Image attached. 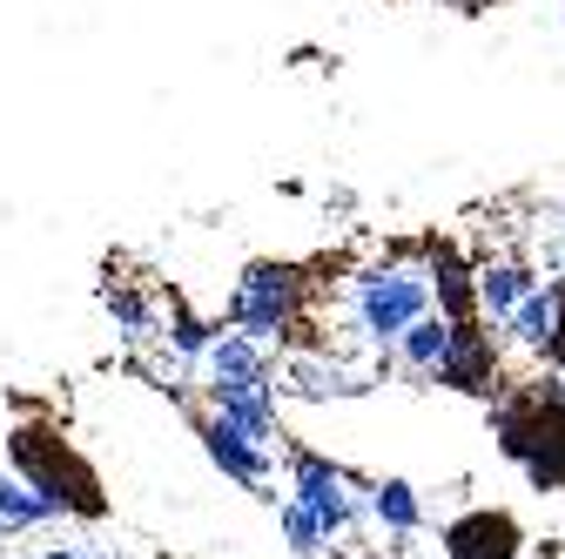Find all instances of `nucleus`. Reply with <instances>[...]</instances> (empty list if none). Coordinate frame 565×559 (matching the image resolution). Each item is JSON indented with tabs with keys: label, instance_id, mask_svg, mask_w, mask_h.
<instances>
[{
	"label": "nucleus",
	"instance_id": "obj_1",
	"mask_svg": "<svg viewBox=\"0 0 565 559\" xmlns=\"http://www.w3.org/2000/svg\"><path fill=\"white\" fill-rule=\"evenodd\" d=\"M491 439L539 493H565V371L545 365L539 378L491 398Z\"/></svg>",
	"mask_w": 565,
	"mask_h": 559
},
{
	"label": "nucleus",
	"instance_id": "obj_2",
	"mask_svg": "<svg viewBox=\"0 0 565 559\" xmlns=\"http://www.w3.org/2000/svg\"><path fill=\"white\" fill-rule=\"evenodd\" d=\"M8 465L34 485V493H41L61 519H102V513H108V493H102L95 465L67 445L54 425H41V418H28V425L8 432Z\"/></svg>",
	"mask_w": 565,
	"mask_h": 559
},
{
	"label": "nucleus",
	"instance_id": "obj_3",
	"mask_svg": "<svg viewBox=\"0 0 565 559\" xmlns=\"http://www.w3.org/2000/svg\"><path fill=\"white\" fill-rule=\"evenodd\" d=\"M438 304L431 291V263H371L350 276V324H358V337H371L377 351H397V337Z\"/></svg>",
	"mask_w": 565,
	"mask_h": 559
},
{
	"label": "nucleus",
	"instance_id": "obj_4",
	"mask_svg": "<svg viewBox=\"0 0 565 559\" xmlns=\"http://www.w3.org/2000/svg\"><path fill=\"white\" fill-rule=\"evenodd\" d=\"M223 317L236 330H249V337H263V344H276V351H282V344H297V330L310 317V276L297 263H249L236 276Z\"/></svg>",
	"mask_w": 565,
	"mask_h": 559
},
{
	"label": "nucleus",
	"instance_id": "obj_5",
	"mask_svg": "<svg viewBox=\"0 0 565 559\" xmlns=\"http://www.w3.org/2000/svg\"><path fill=\"white\" fill-rule=\"evenodd\" d=\"M364 493H371V485H358V478H350L343 465H330L323 452H290V499H303V506L323 519V532H330V552H350L358 526L371 519Z\"/></svg>",
	"mask_w": 565,
	"mask_h": 559
},
{
	"label": "nucleus",
	"instance_id": "obj_6",
	"mask_svg": "<svg viewBox=\"0 0 565 559\" xmlns=\"http://www.w3.org/2000/svg\"><path fill=\"white\" fill-rule=\"evenodd\" d=\"M202 452L216 458L236 485H249L256 499H276L269 493V485H276V445L249 439L243 425H230V418H216V411H202Z\"/></svg>",
	"mask_w": 565,
	"mask_h": 559
},
{
	"label": "nucleus",
	"instance_id": "obj_7",
	"mask_svg": "<svg viewBox=\"0 0 565 559\" xmlns=\"http://www.w3.org/2000/svg\"><path fill=\"white\" fill-rule=\"evenodd\" d=\"M445 559H525V526L505 506H471L445 526Z\"/></svg>",
	"mask_w": 565,
	"mask_h": 559
},
{
	"label": "nucleus",
	"instance_id": "obj_8",
	"mask_svg": "<svg viewBox=\"0 0 565 559\" xmlns=\"http://www.w3.org/2000/svg\"><path fill=\"white\" fill-rule=\"evenodd\" d=\"M491 317H471V324H458V337H451V358H445V371H438V384L445 391H465V398H499L505 384H499V344H491V330H484Z\"/></svg>",
	"mask_w": 565,
	"mask_h": 559
},
{
	"label": "nucleus",
	"instance_id": "obj_9",
	"mask_svg": "<svg viewBox=\"0 0 565 559\" xmlns=\"http://www.w3.org/2000/svg\"><path fill=\"white\" fill-rule=\"evenodd\" d=\"M202 391H209V411H216V418L243 425V432H249V439H263V445H282V432H276V384H249V378H202Z\"/></svg>",
	"mask_w": 565,
	"mask_h": 559
},
{
	"label": "nucleus",
	"instance_id": "obj_10",
	"mask_svg": "<svg viewBox=\"0 0 565 559\" xmlns=\"http://www.w3.org/2000/svg\"><path fill=\"white\" fill-rule=\"evenodd\" d=\"M282 358H276V344L249 337V330H216V344H209V358H202V378H249V384H276Z\"/></svg>",
	"mask_w": 565,
	"mask_h": 559
},
{
	"label": "nucleus",
	"instance_id": "obj_11",
	"mask_svg": "<svg viewBox=\"0 0 565 559\" xmlns=\"http://www.w3.org/2000/svg\"><path fill=\"white\" fill-rule=\"evenodd\" d=\"M532 291H539V270H532L525 256H484V263H478V304H484L491 324H505Z\"/></svg>",
	"mask_w": 565,
	"mask_h": 559
},
{
	"label": "nucleus",
	"instance_id": "obj_12",
	"mask_svg": "<svg viewBox=\"0 0 565 559\" xmlns=\"http://www.w3.org/2000/svg\"><path fill=\"white\" fill-rule=\"evenodd\" d=\"M451 337H458V324L445 317V310H424L404 337H397V365H404V378H431L438 384V371H445V358H451Z\"/></svg>",
	"mask_w": 565,
	"mask_h": 559
},
{
	"label": "nucleus",
	"instance_id": "obj_13",
	"mask_svg": "<svg viewBox=\"0 0 565 559\" xmlns=\"http://www.w3.org/2000/svg\"><path fill=\"white\" fill-rule=\"evenodd\" d=\"M558 324H565V276H552V284H539V291H532V297H525V304H519V310H512L505 324H499V330H505L512 344H525V351L539 358L545 344L558 337Z\"/></svg>",
	"mask_w": 565,
	"mask_h": 559
},
{
	"label": "nucleus",
	"instance_id": "obj_14",
	"mask_svg": "<svg viewBox=\"0 0 565 559\" xmlns=\"http://www.w3.org/2000/svg\"><path fill=\"white\" fill-rule=\"evenodd\" d=\"M431 291H438V310H445L451 324L484 317V304H478V270H471L451 243H431Z\"/></svg>",
	"mask_w": 565,
	"mask_h": 559
},
{
	"label": "nucleus",
	"instance_id": "obj_15",
	"mask_svg": "<svg viewBox=\"0 0 565 559\" xmlns=\"http://www.w3.org/2000/svg\"><path fill=\"white\" fill-rule=\"evenodd\" d=\"M364 506H371V526H384L391 539H417V526H424V499L411 478H371Z\"/></svg>",
	"mask_w": 565,
	"mask_h": 559
},
{
	"label": "nucleus",
	"instance_id": "obj_16",
	"mask_svg": "<svg viewBox=\"0 0 565 559\" xmlns=\"http://www.w3.org/2000/svg\"><path fill=\"white\" fill-rule=\"evenodd\" d=\"M47 519H61V513L34 493L14 465H0V532H28V526H47Z\"/></svg>",
	"mask_w": 565,
	"mask_h": 559
},
{
	"label": "nucleus",
	"instance_id": "obj_17",
	"mask_svg": "<svg viewBox=\"0 0 565 559\" xmlns=\"http://www.w3.org/2000/svg\"><path fill=\"white\" fill-rule=\"evenodd\" d=\"M102 304H108V317L121 324V337H128V344H149V337L162 330V310L141 297L135 284H115V276H108V284H102Z\"/></svg>",
	"mask_w": 565,
	"mask_h": 559
},
{
	"label": "nucleus",
	"instance_id": "obj_18",
	"mask_svg": "<svg viewBox=\"0 0 565 559\" xmlns=\"http://www.w3.org/2000/svg\"><path fill=\"white\" fill-rule=\"evenodd\" d=\"M276 526H282V539H290V552H297V559L330 552V532H323V519H317L303 499H282V506H276Z\"/></svg>",
	"mask_w": 565,
	"mask_h": 559
},
{
	"label": "nucleus",
	"instance_id": "obj_19",
	"mask_svg": "<svg viewBox=\"0 0 565 559\" xmlns=\"http://www.w3.org/2000/svg\"><path fill=\"white\" fill-rule=\"evenodd\" d=\"M216 330H223V324H202L182 297H169V344H175V358H195V365H202L209 344H216Z\"/></svg>",
	"mask_w": 565,
	"mask_h": 559
},
{
	"label": "nucleus",
	"instance_id": "obj_20",
	"mask_svg": "<svg viewBox=\"0 0 565 559\" xmlns=\"http://www.w3.org/2000/svg\"><path fill=\"white\" fill-rule=\"evenodd\" d=\"M539 358H545V365H552V371H565V324H558V337H552V344H545V351H539Z\"/></svg>",
	"mask_w": 565,
	"mask_h": 559
},
{
	"label": "nucleus",
	"instance_id": "obj_21",
	"mask_svg": "<svg viewBox=\"0 0 565 559\" xmlns=\"http://www.w3.org/2000/svg\"><path fill=\"white\" fill-rule=\"evenodd\" d=\"M41 559H88V552H75V546H54V552H41Z\"/></svg>",
	"mask_w": 565,
	"mask_h": 559
}]
</instances>
